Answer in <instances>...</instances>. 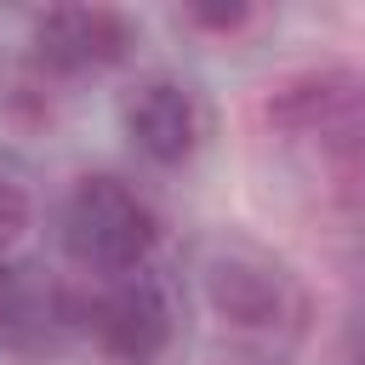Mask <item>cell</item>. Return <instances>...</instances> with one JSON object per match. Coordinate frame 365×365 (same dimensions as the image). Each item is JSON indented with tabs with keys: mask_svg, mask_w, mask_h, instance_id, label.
Segmentation results:
<instances>
[{
	"mask_svg": "<svg viewBox=\"0 0 365 365\" xmlns=\"http://www.w3.org/2000/svg\"><path fill=\"white\" fill-rule=\"evenodd\" d=\"M154 205L125 182V177H80L63 200V245L80 268L91 274H131L148 251H154Z\"/></svg>",
	"mask_w": 365,
	"mask_h": 365,
	"instance_id": "obj_1",
	"label": "cell"
},
{
	"mask_svg": "<svg viewBox=\"0 0 365 365\" xmlns=\"http://www.w3.org/2000/svg\"><path fill=\"white\" fill-rule=\"evenodd\" d=\"M200 285H205L211 314L234 331H274L297 308V285L285 262L251 240H217L200 262Z\"/></svg>",
	"mask_w": 365,
	"mask_h": 365,
	"instance_id": "obj_2",
	"label": "cell"
},
{
	"mask_svg": "<svg viewBox=\"0 0 365 365\" xmlns=\"http://www.w3.org/2000/svg\"><path fill=\"white\" fill-rule=\"evenodd\" d=\"M80 325H86V314L51 268H40V262L0 268V348H11L23 359H46V354H63V342Z\"/></svg>",
	"mask_w": 365,
	"mask_h": 365,
	"instance_id": "obj_3",
	"label": "cell"
},
{
	"mask_svg": "<svg viewBox=\"0 0 365 365\" xmlns=\"http://www.w3.org/2000/svg\"><path fill=\"white\" fill-rule=\"evenodd\" d=\"M137 29L114 6H51L34 17V63L46 74H97L125 63Z\"/></svg>",
	"mask_w": 365,
	"mask_h": 365,
	"instance_id": "obj_4",
	"label": "cell"
},
{
	"mask_svg": "<svg viewBox=\"0 0 365 365\" xmlns=\"http://www.w3.org/2000/svg\"><path fill=\"white\" fill-rule=\"evenodd\" d=\"M86 331L114 365H154L171 348V302L154 279L125 274L97 291V302L86 308Z\"/></svg>",
	"mask_w": 365,
	"mask_h": 365,
	"instance_id": "obj_5",
	"label": "cell"
},
{
	"mask_svg": "<svg viewBox=\"0 0 365 365\" xmlns=\"http://www.w3.org/2000/svg\"><path fill=\"white\" fill-rule=\"evenodd\" d=\"M120 125H125V143L148 160V165H182L194 148H200V131H205V114H200V97L171 80V74H148L125 91L120 103Z\"/></svg>",
	"mask_w": 365,
	"mask_h": 365,
	"instance_id": "obj_6",
	"label": "cell"
},
{
	"mask_svg": "<svg viewBox=\"0 0 365 365\" xmlns=\"http://www.w3.org/2000/svg\"><path fill=\"white\" fill-rule=\"evenodd\" d=\"M365 108V74L359 68H342V63H319V68H302L291 80L274 86L268 97V120L279 131H348Z\"/></svg>",
	"mask_w": 365,
	"mask_h": 365,
	"instance_id": "obj_7",
	"label": "cell"
},
{
	"mask_svg": "<svg viewBox=\"0 0 365 365\" xmlns=\"http://www.w3.org/2000/svg\"><path fill=\"white\" fill-rule=\"evenodd\" d=\"M29 222H34V200H29L23 177H11V171L0 165V245L23 240V228H29Z\"/></svg>",
	"mask_w": 365,
	"mask_h": 365,
	"instance_id": "obj_8",
	"label": "cell"
},
{
	"mask_svg": "<svg viewBox=\"0 0 365 365\" xmlns=\"http://www.w3.org/2000/svg\"><path fill=\"white\" fill-rule=\"evenodd\" d=\"M182 23L211 29V34H234L251 23V6H182Z\"/></svg>",
	"mask_w": 365,
	"mask_h": 365,
	"instance_id": "obj_9",
	"label": "cell"
},
{
	"mask_svg": "<svg viewBox=\"0 0 365 365\" xmlns=\"http://www.w3.org/2000/svg\"><path fill=\"white\" fill-rule=\"evenodd\" d=\"M348 365H365V342H359V348H354V354H348Z\"/></svg>",
	"mask_w": 365,
	"mask_h": 365,
	"instance_id": "obj_10",
	"label": "cell"
}]
</instances>
